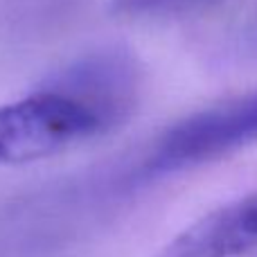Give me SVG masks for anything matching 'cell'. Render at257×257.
Listing matches in <instances>:
<instances>
[{"mask_svg":"<svg viewBox=\"0 0 257 257\" xmlns=\"http://www.w3.org/2000/svg\"><path fill=\"white\" fill-rule=\"evenodd\" d=\"M122 124L54 72L30 95L0 106V167L52 158Z\"/></svg>","mask_w":257,"mask_h":257,"instance_id":"1","label":"cell"},{"mask_svg":"<svg viewBox=\"0 0 257 257\" xmlns=\"http://www.w3.org/2000/svg\"><path fill=\"white\" fill-rule=\"evenodd\" d=\"M257 142V90L201 108L165 128L140 165L147 178L185 172Z\"/></svg>","mask_w":257,"mask_h":257,"instance_id":"2","label":"cell"},{"mask_svg":"<svg viewBox=\"0 0 257 257\" xmlns=\"http://www.w3.org/2000/svg\"><path fill=\"white\" fill-rule=\"evenodd\" d=\"M257 248V194L208 212L156 257H237Z\"/></svg>","mask_w":257,"mask_h":257,"instance_id":"3","label":"cell"},{"mask_svg":"<svg viewBox=\"0 0 257 257\" xmlns=\"http://www.w3.org/2000/svg\"><path fill=\"white\" fill-rule=\"evenodd\" d=\"M219 0H111V9L126 18H163L190 14Z\"/></svg>","mask_w":257,"mask_h":257,"instance_id":"4","label":"cell"}]
</instances>
